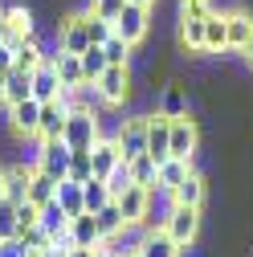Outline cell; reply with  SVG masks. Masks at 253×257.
<instances>
[{"label":"cell","instance_id":"6da1fadb","mask_svg":"<svg viewBox=\"0 0 253 257\" xmlns=\"http://www.w3.org/2000/svg\"><path fill=\"white\" fill-rule=\"evenodd\" d=\"M200 224H204L200 208H184V204H172L160 229H164V233H168V237H172L180 249H192V245H196V237H200Z\"/></svg>","mask_w":253,"mask_h":257},{"label":"cell","instance_id":"7a4b0ae2","mask_svg":"<svg viewBox=\"0 0 253 257\" xmlns=\"http://www.w3.org/2000/svg\"><path fill=\"white\" fill-rule=\"evenodd\" d=\"M147 122H151V114H131V118L118 122L114 143H118V155L126 159V164L139 159V155H147Z\"/></svg>","mask_w":253,"mask_h":257},{"label":"cell","instance_id":"3957f363","mask_svg":"<svg viewBox=\"0 0 253 257\" xmlns=\"http://www.w3.org/2000/svg\"><path fill=\"white\" fill-rule=\"evenodd\" d=\"M66 139L74 151H90L94 143L102 139V114H90V110H70V122H66Z\"/></svg>","mask_w":253,"mask_h":257},{"label":"cell","instance_id":"277c9868","mask_svg":"<svg viewBox=\"0 0 253 257\" xmlns=\"http://www.w3.org/2000/svg\"><path fill=\"white\" fill-rule=\"evenodd\" d=\"M70 155H74V147L66 143V139H45V143H37V159L33 164L49 176V180H70Z\"/></svg>","mask_w":253,"mask_h":257},{"label":"cell","instance_id":"5b68a950","mask_svg":"<svg viewBox=\"0 0 253 257\" xmlns=\"http://www.w3.org/2000/svg\"><path fill=\"white\" fill-rule=\"evenodd\" d=\"M98 86V94H102V102L106 106H122V102H131V86H135V78H131V66H106V74L94 82Z\"/></svg>","mask_w":253,"mask_h":257},{"label":"cell","instance_id":"8992f818","mask_svg":"<svg viewBox=\"0 0 253 257\" xmlns=\"http://www.w3.org/2000/svg\"><path fill=\"white\" fill-rule=\"evenodd\" d=\"M147 33H151V13L139 9V5H126V9L118 13V21H114V37L135 49V45L147 41Z\"/></svg>","mask_w":253,"mask_h":257},{"label":"cell","instance_id":"52a82bcc","mask_svg":"<svg viewBox=\"0 0 253 257\" xmlns=\"http://www.w3.org/2000/svg\"><path fill=\"white\" fill-rule=\"evenodd\" d=\"M168 122H172V159H188L192 164V155L200 151V122L192 114L168 118Z\"/></svg>","mask_w":253,"mask_h":257},{"label":"cell","instance_id":"ba28073f","mask_svg":"<svg viewBox=\"0 0 253 257\" xmlns=\"http://www.w3.org/2000/svg\"><path fill=\"white\" fill-rule=\"evenodd\" d=\"M57 45H61V53H74V57H82V53L90 49V29H86V9H82V13H70L66 21L57 25Z\"/></svg>","mask_w":253,"mask_h":257},{"label":"cell","instance_id":"9c48e42d","mask_svg":"<svg viewBox=\"0 0 253 257\" xmlns=\"http://www.w3.org/2000/svg\"><path fill=\"white\" fill-rule=\"evenodd\" d=\"M114 204H118V212H122V220H126V229H147V212H151V192H147V188L131 184Z\"/></svg>","mask_w":253,"mask_h":257},{"label":"cell","instance_id":"30bf717a","mask_svg":"<svg viewBox=\"0 0 253 257\" xmlns=\"http://www.w3.org/2000/svg\"><path fill=\"white\" fill-rule=\"evenodd\" d=\"M5 25H9V45L37 37V13L29 5H5Z\"/></svg>","mask_w":253,"mask_h":257},{"label":"cell","instance_id":"8fae6325","mask_svg":"<svg viewBox=\"0 0 253 257\" xmlns=\"http://www.w3.org/2000/svg\"><path fill=\"white\" fill-rule=\"evenodd\" d=\"M147 155L155 159V164H164V159H172V122L155 110L151 122H147Z\"/></svg>","mask_w":253,"mask_h":257},{"label":"cell","instance_id":"7c38bea8","mask_svg":"<svg viewBox=\"0 0 253 257\" xmlns=\"http://www.w3.org/2000/svg\"><path fill=\"white\" fill-rule=\"evenodd\" d=\"M66 122H70V106H66V98L45 102V106H41V126H37V143H45V139H61V135H66Z\"/></svg>","mask_w":253,"mask_h":257},{"label":"cell","instance_id":"4fadbf2b","mask_svg":"<svg viewBox=\"0 0 253 257\" xmlns=\"http://www.w3.org/2000/svg\"><path fill=\"white\" fill-rule=\"evenodd\" d=\"M118 164H122V155H118L114 135H102L98 143L90 147V168H94V180H106V176H110Z\"/></svg>","mask_w":253,"mask_h":257},{"label":"cell","instance_id":"5bb4252c","mask_svg":"<svg viewBox=\"0 0 253 257\" xmlns=\"http://www.w3.org/2000/svg\"><path fill=\"white\" fill-rule=\"evenodd\" d=\"M188 172H192V164H188V159H164L160 172H155V188H151V192H160V196H172V192L188 180Z\"/></svg>","mask_w":253,"mask_h":257},{"label":"cell","instance_id":"9a60e30c","mask_svg":"<svg viewBox=\"0 0 253 257\" xmlns=\"http://www.w3.org/2000/svg\"><path fill=\"white\" fill-rule=\"evenodd\" d=\"M70 241H74V249H102V233H98V220H94L90 212H82V216H70Z\"/></svg>","mask_w":253,"mask_h":257},{"label":"cell","instance_id":"2e32d148","mask_svg":"<svg viewBox=\"0 0 253 257\" xmlns=\"http://www.w3.org/2000/svg\"><path fill=\"white\" fill-rule=\"evenodd\" d=\"M61 82H57V70H53V61H45V66H37L33 70V98L45 106V102H57L61 98Z\"/></svg>","mask_w":253,"mask_h":257},{"label":"cell","instance_id":"e0dca14e","mask_svg":"<svg viewBox=\"0 0 253 257\" xmlns=\"http://www.w3.org/2000/svg\"><path fill=\"white\" fill-rule=\"evenodd\" d=\"M204 192H208V180H204V172H188V180L172 192V204H184V208H200L204 204Z\"/></svg>","mask_w":253,"mask_h":257},{"label":"cell","instance_id":"ac0fdd59","mask_svg":"<svg viewBox=\"0 0 253 257\" xmlns=\"http://www.w3.org/2000/svg\"><path fill=\"white\" fill-rule=\"evenodd\" d=\"M9 126H13L17 135H33V139H37V126H41V102H37V98H29V102L13 106V110H9Z\"/></svg>","mask_w":253,"mask_h":257},{"label":"cell","instance_id":"d6986e66","mask_svg":"<svg viewBox=\"0 0 253 257\" xmlns=\"http://www.w3.org/2000/svg\"><path fill=\"white\" fill-rule=\"evenodd\" d=\"M135 257H184V249L164 233V229H147L143 241H139V253Z\"/></svg>","mask_w":253,"mask_h":257},{"label":"cell","instance_id":"ffe728a7","mask_svg":"<svg viewBox=\"0 0 253 257\" xmlns=\"http://www.w3.org/2000/svg\"><path fill=\"white\" fill-rule=\"evenodd\" d=\"M225 21H229V53H241L245 41L253 37V13L249 9H229Z\"/></svg>","mask_w":253,"mask_h":257},{"label":"cell","instance_id":"44dd1931","mask_svg":"<svg viewBox=\"0 0 253 257\" xmlns=\"http://www.w3.org/2000/svg\"><path fill=\"white\" fill-rule=\"evenodd\" d=\"M204 53H229V21H225V9H216L204 21Z\"/></svg>","mask_w":253,"mask_h":257},{"label":"cell","instance_id":"7402d4cb","mask_svg":"<svg viewBox=\"0 0 253 257\" xmlns=\"http://www.w3.org/2000/svg\"><path fill=\"white\" fill-rule=\"evenodd\" d=\"M13 57H17V70L21 74H33L37 66H45L49 61V49L33 37V41H13Z\"/></svg>","mask_w":253,"mask_h":257},{"label":"cell","instance_id":"603a6c76","mask_svg":"<svg viewBox=\"0 0 253 257\" xmlns=\"http://www.w3.org/2000/svg\"><path fill=\"white\" fill-rule=\"evenodd\" d=\"M29 176H33V164H13V168H5V200L25 204V196H29Z\"/></svg>","mask_w":253,"mask_h":257},{"label":"cell","instance_id":"cb8c5ba5","mask_svg":"<svg viewBox=\"0 0 253 257\" xmlns=\"http://www.w3.org/2000/svg\"><path fill=\"white\" fill-rule=\"evenodd\" d=\"M53 70H57L61 90H78V86H86V78H82V61H78L74 53H61V45H57V57H53Z\"/></svg>","mask_w":253,"mask_h":257},{"label":"cell","instance_id":"d4e9b609","mask_svg":"<svg viewBox=\"0 0 253 257\" xmlns=\"http://www.w3.org/2000/svg\"><path fill=\"white\" fill-rule=\"evenodd\" d=\"M29 204H37V208H45L49 200H57V180H49L37 164H33V176H29V196H25Z\"/></svg>","mask_w":253,"mask_h":257},{"label":"cell","instance_id":"484cf974","mask_svg":"<svg viewBox=\"0 0 253 257\" xmlns=\"http://www.w3.org/2000/svg\"><path fill=\"white\" fill-rule=\"evenodd\" d=\"M37 229H45V233H49V241H53V237H61V233L70 229V212L61 208L57 200H49L45 208H37Z\"/></svg>","mask_w":253,"mask_h":257},{"label":"cell","instance_id":"4316f807","mask_svg":"<svg viewBox=\"0 0 253 257\" xmlns=\"http://www.w3.org/2000/svg\"><path fill=\"white\" fill-rule=\"evenodd\" d=\"M29 98H33V74H21V70L5 74V106H21Z\"/></svg>","mask_w":253,"mask_h":257},{"label":"cell","instance_id":"83f0119b","mask_svg":"<svg viewBox=\"0 0 253 257\" xmlns=\"http://www.w3.org/2000/svg\"><path fill=\"white\" fill-rule=\"evenodd\" d=\"M160 114H164V118H184V114H192V110H188V90H184L180 82L164 86V94H160Z\"/></svg>","mask_w":253,"mask_h":257},{"label":"cell","instance_id":"f1b7e54d","mask_svg":"<svg viewBox=\"0 0 253 257\" xmlns=\"http://www.w3.org/2000/svg\"><path fill=\"white\" fill-rule=\"evenodd\" d=\"M110 204V188H106V180H86L82 184V208L94 216V212H102Z\"/></svg>","mask_w":253,"mask_h":257},{"label":"cell","instance_id":"f546056e","mask_svg":"<svg viewBox=\"0 0 253 257\" xmlns=\"http://www.w3.org/2000/svg\"><path fill=\"white\" fill-rule=\"evenodd\" d=\"M94 220H98L102 245H106V241H114V237H118V233L126 229V220H122V212H118V204H114V200H110V204H106L102 212H94Z\"/></svg>","mask_w":253,"mask_h":257},{"label":"cell","instance_id":"4dcf8cb0","mask_svg":"<svg viewBox=\"0 0 253 257\" xmlns=\"http://www.w3.org/2000/svg\"><path fill=\"white\" fill-rule=\"evenodd\" d=\"M78 61H82V78H86L90 86L106 74V53H102V45H90V49H86Z\"/></svg>","mask_w":253,"mask_h":257},{"label":"cell","instance_id":"1f68e13d","mask_svg":"<svg viewBox=\"0 0 253 257\" xmlns=\"http://www.w3.org/2000/svg\"><path fill=\"white\" fill-rule=\"evenodd\" d=\"M180 49L204 53V21H180Z\"/></svg>","mask_w":253,"mask_h":257},{"label":"cell","instance_id":"d6a6232c","mask_svg":"<svg viewBox=\"0 0 253 257\" xmlns=\"http://www.w3.org/2000/svg\"><path fill=\"white\" fill-rule=\"evenodd\" d=\"M57 204L66 208L70 216H82V212H86V208H82V184L61 180V184H57Z\"/></svg>","mask_w":253,"mask_h":257},{"label":"cell","instance_id":"836d02e7","mask_svg":"<svg viewBox=\"0 0 253 257\" xmlns=\"http://www.w3.org/2000/svg\"><path fill=\"white\" fill-rule=\"evenodd\" d=\"M155 172H160V164H155L151 155H139V159H131V180L139 184V188H155Z\"/></svg>","mask_w":253,"mask_h":257},{"label":"cell","instance_id":"e575fe53","mask_svg":"<svg viewBox=\"0 0 253 257\" xmlns=\"http://www.w3.org/2000/svg\"><path fill=\"white\" fill-rule=\"evenodd\" d=\"M216 13V0H180V21H208Z\"/></svg>","mask_w":253,"mask_h":257},{"label":"cell","instance_id":"d590c367","mask_svg":"<svg viewBox=\"0 0 253 257\" xmlns=\"http://www.w3.org/2000/svg\"><path fill=\"white\" fill-rule=\"evenodd\" d=\"M21 237V220H17V204L13 200H0V241Z\"/></svg>","mask_w":253,"mask_h":257},{"label":"cell","instance_id":"8d00e7d4","mask_svg":"<svg viewBox=\"0 0 253 257\" xmlns=\"http://www.w3.org/2000/svg\"><path fill=\"white\" fill-rule=\"evenodd\" d=\"M131 184H135V180H131V164H126V159H122V164H118V168H114V172L106 176V188H110V200H118V196H122V192L131 188Z\"/></svg>","mask_w":253,"mask_h":257},{"label":"cell","instance_id":"74e56055","mask_svg":"<svg viewBox=\"0 0 253 257\" xmlns=\"http://www.w3.org/2000/svg\"><path fill=\"white\" fill-rule=\"evenodd\" d=\"M86 29H90V45H106L114 37V25L102 21V17H94V13H86Z\"/></svg>","mask_w":253,"mask_h":257},{"label":"cell","instance_id":"f35d334b","mask_svg":"<svg viewBox=\"0 0 253 257\" xmlns=\"http://www.w3.org/2000/svg\"><path fill=\"white\" fill-rule=\"evenodd\" d=\"M102 53H106V66H131V45L126 41H118V37H110L106 45H102Z\"/></svg>","mask_w":253,"mask_h":257},{"label":"cell","instance_id":"ab89813d","mask_svg":"<svg viewBox=\"0 0 253 257\" xmlns=\"http://www.w3.org/2000/svg\"><path fill=\"white\" fill-rule=\"evenodd\" d=\"M126 9V0H90L86 5V13H94V17H102V21H118V13Z\"/></svg>","mask_w":253,"mask_h":257},{"label":"cell","instance_id":"60d3db41","mask_svg":"<svg viewBox=\"0 0 253 257\" xmlns=\"http://www.w3.org/2000/svg\"><path fill=\"white\" fill-rule=\"evenodd\" d=\"M70 180H74V184H86V180H94L90 151H74V155H70Z\"/></svg>","mask_w":253,"mask_h":257},{"label":"cell","instance_id":"b9f144b4","mask_svg":"<svg viewBox=\"0 0 253 257\" xmlns=\"http://www.w3.org/2000/svg\"><path fill=\"white\" fill-rule=\"evenodd\" d=\"M21 241H25V249H29V257H37V253H45L53 241H49V233L45 229H37V224H33V229H25L21 233Z\"/></svg>","mask_w":253,"mask_h":257},{"label":"cell","instance_id":"7bdbcfd3","mask_svg":"<svg viewBox=\"0 0 253 257\" xmlns=\"http://www.w3.org/2000/svg\"><path fill=\"white\" fill-rule=\"evenodd\" d=\"M17 220H21V233H25V229H33V224H37V204H29V200L17 204Z\"/></svg>","mask_w":253,"mask_h":257},{"label":"cell","instance_id":"ee69618b","mask_svg":"<svg viewBox=\"0 0 253 257\" xmlns=\"http://www.w3.org/2000/svg\"><path fill=\"white\" fill-rule=\"evenodd\" d=\"M0 257H29V249L21 237H9V241H0Z\"/></svg>","mask_w":253,"mask_h":257},{"label":"cell","instance_id":"f6af8a7d","mask_svg":"<svg viewBox=\"0 0 253 257\" xmlns=\"http://www.w3.org/2000/svg\"><path fill=\"white\" fill-rule=\"evenodd\" d=\"M17 70V57H13V45H0V74H13Z\"/></svg>","mask_w":253,"mask_h":257},{"label":"cell","instance_id":"bcb514c9","mask_svg":"<svg viewBox=\"0 0 253 257\" xmlns=\"http://www.w3.org/2000/svg\"><path fill=\"white\" fill-rule=\"evenodd\" d=\"M0 45H9V25H5V5H0Z\"/></svg>","mask_w":253,"mask_h":257},{"label":"cell","instance_id":"7dc6e473","mask_svg":"<svg viewBox=\"0 0 253 257\" xmlns=\"http://www.w3.org/2000/svg\"><path fill=\"white\" fill-rule=\"evenodd\" d=\"M241 61H245V66H253V37L245 41V49H241Z\"/></svg>","mask_w":253,"mask_h":257},{"label":"cell","instance_id":"c3c4849f","mask_svg":"<svg viewBox=\"0 0 253 257\" xmlns=\"http://www.w3.org/2000/svg\"><path fill=\"white\" fill-rule=\"evenodd\" d=\"M37 257H70V253H66V249H57V245H49V249H45V253H37Z\"/></svg>","mask_w":253,"mask_h":257},{"label":"cell","instance_id":"681fc988","mask_svg":"<svg viewBox=\"0 0 253 257\" xmlns=\"http://www.w3.org/2000/svg\"><path fill=\"white\" fill-rule=\"evenodd\" d=\"M126 5H139V9H147V13H151L155 5H160V0H126Z\"/></svg>","mask_w":253,"mask_h":257},{"label":"cell","instance_id":"f907efd6","mask_svg":"<svg viewBox=\"0 0 253 257\" xmlns=\"http://www.w3.org/2000/svg\"><path fill=\"white\" fill-rule=\"evenodd\" d=\"M70 257H98V249H70Z\"/></svg>","mask_w":253,"mask_h":257},{"label":"cell","instance_id":"816d5d0a","mask_svg":"<svg viewBox=\"0 0 253 257\" xmlns=\"http://www.w3.org/2000/svg\"><path fill=\"white\" fill-rule=\"evenodd\" d=\"M0 200H5V164H0Z\"/></svg>","mask_w":253,"mask_h":257},{"label":"cell","instance_id":"f5cc1de1","mask_svg":"<svg viewBox=\"0 0 253 257\" xmlns=\"http://www.w3.org/2000/svg\"><path fill=\"white\" fill-rule=\"evenodd\" d=\"M0 106H5V74H0Z\"/></svg>","mask_w":253,"mask_h":257},{"label":"cell","instance_id":"db71d44e","mask_svg":"<svg viewBox=\"0 0 253 257\" xmlns=\"http://www.w3.org/2000/svg\"><path fill=\"white\" fill-rule=\"evenodd\" d=\"M98 257H110V253H106V249H98Z\"/></svg>","mask_w":253,"mask_h":257}]
</instances>
